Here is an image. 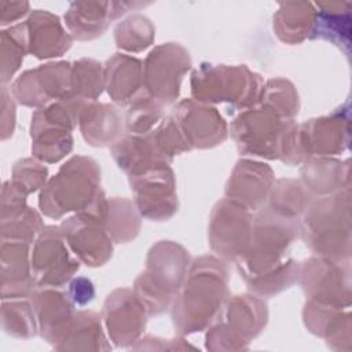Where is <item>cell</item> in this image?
Masks as SVG:
<instances>
[{
  "label": "cell",
  "mask_w": 352,
  "mask_h": 352,
  "mask_svg": "<svg viewBox=\"0 0 352 352\" xmlns=\"http://www.w3.org/2000/svg\"><path fill=\"white\" fill-rule=\"evenodd\" d=\"M316 204L315 212L319 214V231H314L307 235V243H309L316 252L333 258L349 257V190L345 195L338 194L336 209L326 208L324 199Z\"/></svg>",
  "instance_id": "1"
},
{
  "label": "cell",
  "mask_w": 352,
  "mask_h": 352,
  "mask_svg": "<svg viewBox=\"0 0 352 352\" xmlns=\"http://www.w3.org/2000/svg\"><path fill=\"white\" fill-rule=\"evenodd\" d=\"M144 176L131 175V188L136 191L139 210L151 219H166L176 210L172 170L158 162L143 169Z\"/></svg>",
  "instance_id": "2"
},
{
  "label": "cell",
  "mask_w": 352,
  "mask_h": 352,
  "mask_svg": "<svg viewBox=\"0 0 352 352\" xmlns=\"http://www.w3.org/2000/svg\"><path fill=\"white\" fill-rule=\"evenodd\" d=\"M158 47L146 60V85L155 100L165 103L173 102L179 92V81L184 72L190 67L188 54L180 47L169 44Z\"/></svg>",
  "instance_id": "3"
},
{
  "label": "cell",
  "mask_w": 352,
  "mask_h": 352,
  "mask_svg": "<svg viewBox=\"0 0 352 352\" xmlns=\"http://www.w3.org/2000/svg\"><path fill=\"white\" fill-rule=\"evenodd\" d=\"M40 283L60 285L78 268V263L69 258L59 228L48 227L38 239L34 263Z\"/></svg>",
  "instance_id": "4"
},
{
  "label": "cell",
  "mask_w": 352,
  "mask_h": 352,
  "mask_svg": "<svg viewBox=\"0 0 352 352\" xmlns=\"http://www.w3.org/2000/svg\"><path fill=\"white\" fill-rule=\"evenodd\" d=\"M180 124L188 144L197 147L214 146L220 138H226V124L223 118L214 111V109H192L191 102H183L179 106Z\"/></svg>",
  "instance_id": "5"
},
{
  "label": "cell",
  "mask_w": 352,
  "mask_h": 352,
  "mask_svg": "<svg viewBox=\"0 0 352 352\" xmlns=\"http://www.w3.org/2000/svg\"><path fill=\"white\" fill-rule=\"evenodd\" d=\"M140 77L139 60L117 55L107 62V91L118 103H125L138 89Z\"/></svg>",
  "instance_id": "6"
},
{
  "label": "cell",
  "mask_w": 352,
  "mask_h": 352,
  "mask_svg": "<svg viewBox=\"0 0 352 352\" xmlns=\"http://www.w3.org/2000/svg\"><path fill=\"white\" fill-rule=\"evenodd\" d=\"M349 8L345 11H322L319 21L315 22L319 26V34L323 38L341 47L344 51H349Z\"/></svg>",
  "instance_id": "7"
},
{
  "label": "cell",
  "mask_w": 352,
  "mask_h": 352,
  "mask_svg": "<svg viewBox=\"0 0 352 352\" xmlns=\"http://www.w3.org/2000/svg\"><path fill=\"white\" fill-rule=\"evenodd\" d=\"M72 294H73V300L77 301L78 304H85L87 301H91L94 296L92 283L84 278L76 279L72 283Z\"/></svg>",
  "instance_id": "8"
}]
</instances>
